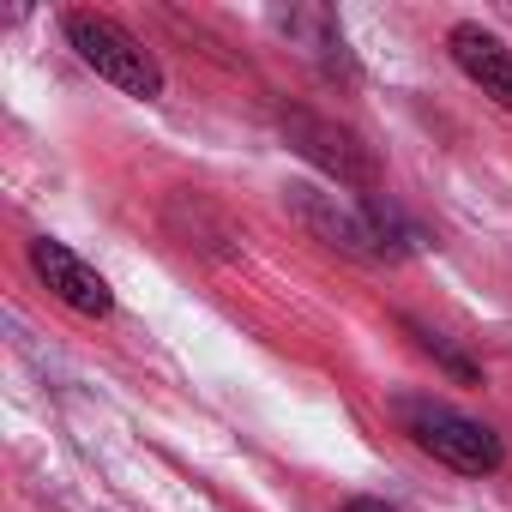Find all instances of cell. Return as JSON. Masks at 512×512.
Instances as JSON below:
<instances>
[{"instance_id": "4", "label": "cell", "mask_w": 512, "mask_h": 512, "mask_svg": "<svg viewBox=\"0 0 512 512\" xmlns=\"http://www.w3.org/2000/svg\"><path fill=\"white\" fill-rule=\"evenodd\" d=\"M290 211L326 241V247H338V253H350V260H386V247H380V229H374V211H368V199L362 205H350V199H338V193H326V187H308V181H296L290 187Z\"/></svg>"}, {"instance_id": "2", "label": "cell", "mask_w": 512, "mask_h": 512, "mask_svg": "<svg viewBox=\"0 0 512 512\" xmlns=\"http://www.w3.org/2000/svg\"><path fill=\"white\" fill-rule=\"evenodd\" d=\"M61 31H67V43L79 49V61H85L97 79H109L115 91L145 97V103L163 97V67H157V55H151L127 25H115V19H103V13H67Z\"/></svg>"}, {"instance_id": "3", "label": "cell", "mask_w": 512, "mask_h": 512, "mask_svg": "<svg viewBox=\"0 0 512 512\" xmlns=\"http://www.w3.org/2000/svg\"><path fill=\"white\" fill-rule=\"evenodd\" d=\"M278 127H284V139H290L314 169H326L338 187L374 193L380 163H374V151H368L350 127H338V121H326V115H314V109H278Z\"/></svg>"}, {"instance_id": "8", "label": "cell", "mask_w": 512, "mask_h": 512, "mask_svg": "<svg viewBox=\"0 0 512 512\" xmlns=\"http://www.w3.org/2000/svg\"><path fill=\"white\" fill-rule=\"evenodd\" d=\"M338 512H398V506H386V500H344Z\"/></svg>"}, {"instance_id": "7", "label": "cell", "mask_w": 512, "mask_h": 512, "mask_svg": "<svg viewBox=\"0 0 512 512\" xmlns=\"http://www.w3.org/2000/svg\"><path fill=\"white\" fill-rule=\"evenodd\" d=\"M404 326L416 332V350H422V356H434V362H440V368H446L452 380H464V386H476V380H482V368H476L470 356H458V350H452V344H446L440 332H428V326H416V320H404Z\"/></svg>"}, {"instance_id": "5", "label": "cell", "mask_w": 512, "mask_h": 512, "mask_svg": "<svg viewBox=\"0 0 512 512\" xmlns=\"http://www.w3.org/2000/svg\"><path fill=\"white\" fill-rule=\"evenodd\" d=\"M31 272H37V278L55 290V302H67L73 314H85V320H109V314H115V290H109V278H103L97 266H85L67 241L37 235V241H31Z\"/></svg>"}, {"instance_id": "6", "label": "cell", "mask_w": 512, "mask_h": 512, "mask_svg": "<svg viewBox=\"0 0 512 512\" xmlns=\"http://www.w3.org/2000/svg\"><path fill=\"white\" fill-rule=\"evenodd\" d=\"M446 49H452L458 73H464L470 85H482V97H494V103L512 115V49H506L500 37H488L482 25H452Z\"/></svg>"}, {"instance_id": "1", "label": "cell", "mask_w": 512, "mask_h": 512, "mask_svg": "<svg viewBox=\"0 0 512 512\" xmlns=\"http://www.w3.org/2000/svg\"><path fill=\"white\" fill-rule=\"evenodd\" d=\"M398 416H404L410 440H416L428 458H440L446 470H458V476H494V470H500V458H506L500 434H494L488 422H476V416L452 410V404L404 398V404H398Z\"/></svg>"}]
</instances>
